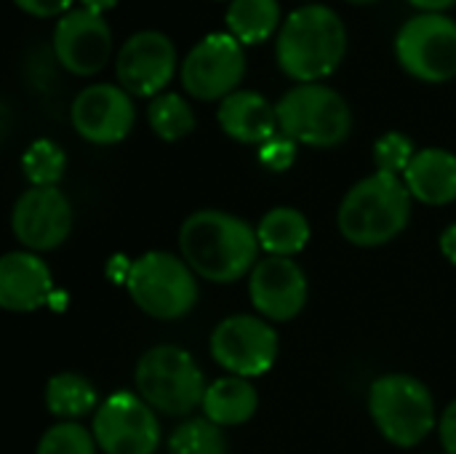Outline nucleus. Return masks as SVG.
I'll return each mask as SVG.
<instances>
[{
	"mask_svg": "<svg viewBox=\"0 0 456 454\" xmlns=\"http://www.w3.org/2000/svg\"><path fill=\"white\" fill-rule=\"evenodd\" d=\"M179 249L195 276L214 284H232L251 276L262 246L246 219L219 209H203L182 222Z\"/></svg>",
	"mask_w": 456,
	"mask_h": 454,
	"instance_id": "obj_1",
	"label": "nucleus"
},
{
	"mask_svg": "<svg viewBox=\"0 0 456 454\" xmlns=\"http://www.w3.org/2000/svg\"><path fill=\"white\" fill-rule=\"evenodd\" d=\"M347 29L329 5H305L286 16L278 29V67L297 83L329 78L345 59Z\"/></svg>",
	"mask_w": 456,
	"mask_h": 454,
	"instance_id": "obj_2",
	"label": "nucleus"
},
{
	"mask_svg": "<svg viewBox=\"0 0 456 454\" xmlns=\"http://www.w3.org/2000/svg\"><path fill=\"white\" fill-rule=\"evenodd\" d=\"M409 217L411 193L403 177L374 171L347 190L337 211V227L353 246L374 249L398 238L406 230Z\"/></svg>",
	"mask_w": 456,
	"mask_h": 454,
	"instance_id": "obj_3",
	"label": "nucleus"
},
{
	"mask_svg": "<svg viewBox=\"0 0 456 454\" xmlns=\"http://www.w3.org/2000/svg\"><path fill=\"white\" fill-rule=\"evenodd\" d=\"M278 128L297 144L337 147L353 131V112L345 96L323 83H299L278 102Z\"/></svg>",
	"mask_w": 456,
	"mask_h": 454,
	"instance_id": "obj_4",
	"label": "nucleus"
},
{
	"mask_svg": "<svg viewBox=\"0 0 456 454\" xmlns=\"http://www.w3.org/2000/svg\"><path fill=\"white\" fill-rule=\"evenodd\" d=\"M369 412L377 431L395 447L411 450L436 428L430 388L411 375H385L369 391Z\"/></svg>",
	"mask_w": 456,
	"mask_h": 454,
	"instance_id": "obj_5",
	"label": "nucleus"
},
{
	"mask_svg": "<svg viewBox=\"0 0 456 454\" xmlns=\"http://www.w3.org/2000/svg\"><path fill=\"white\" fill-rule=\"evenodd\" d=\"M136 393L158 412L184 417L203 407L206 377L195 359L176 345H155L136 364Z\"/></svg>",
	"mask_w": 456,
	"mask_h": 454,
	"instance_id": "obj_6",
	"label": "nucleus"
},
{
	"mask_svg": "<svg viewBox=\"0 0 456 454\" xmlns=\"http://www.w3.org/2000/svg\"><path fill=\"white\" fill-rule=\"evenodd\" d=\"M126 289L136 308L158 321L184 318L198 302L192 268L168 252H147L136 257L128 268Z\"/></svg>",
	"mask_w": 456,
	"mask_h": 454,
	"instance_id": "obj_7",
	"label": "nucleus"
},
{
	"mask_svg": "<svg viewBox=\"0 0 456 454\" xmlns=\"http://www.w3.org/2000/svg\"><path fill=\"white\" fill-rule=\"evenodd\" d=\"M401 67L422 83L456 78V21L446 13H417L395 37Z\"/></svg>",
	"mask_w": 456,
	"mask_h": 454,
	"instance_id": "obj_8",
	"label": "nucleus"
},
{
	"mask_svg": "<svg viewBox=\"0 0 456 454\" xmlns=\"http://www.w3.org/2000/svg\"><path fill=\"white\" fill-rule=\"evenodd\" d=\"M91 433L104 454H155L160 447L155 409L128 391H118L99 404Z\"/></svg>",
	"mask_w": 456,
	"mask_h": 454,
	"instance_id": "obj_9",
	"label": "nucleus"
},
{
	"mask_svg": "<svg viewBox=\"0 0 456 454\" xmlns=\"http://www.w3.org/2000/svg\"><path fill=\"white\" fill-rule=\"evenodd\" d=\"M246 75L243 43L230 32H211L182 62V86L192 99L214 102L238 91Z\"/></svg>",
	"mask_w": 456,
	"mask_h": 454,
	"instance_id": "obj_10",
	"label": "nucleus"
},
{
	"mask_svg": "<svg viewBox=\"0 0 456 454\" xmlns=\"http://www.w3.org/2000/svg\"><path fill=\"white\" fill-rule=\"evenodd\" d=\"M211 356L235 377H262L275 367L278 332L259 316H230L211 334Z\"/></svg>",
	"mask_w": 456,
	"mask_h": 454,
	"instance_id": "obj_11",
	"label": "nucleus"
},
{
	"mask_svg": "<svg viewBox=\"0 0 456 454\" xmlns=\"http://www.w3.org/2000/svg\"><path fill=\"white\" fill-rule=\"evenodd\" d=\"M115 72L128 94L155 99L176 72V45L166 32L142 29L120 45Z\"/></svg>",
	"mask_w": 456,
	"mask_h": 454,
	"instance_id": "obj_12",
	"label": "nucleus"
},
{
	"mask_svg": "<svg viewBox=\"0 0 456 454\" xmlns=\"http://www.w3.org/2000/svg\"><path fill=\"white\" fill-rule=\"evenodd\" d=\"M11 230L29 252H51L69 238L72 206L59 187H29L13 203Z\"/></svg>",
	"mask_w": 456,
	"mask_h": 454,
	"instance_id": "obj_13",
	"label": "nucleus"
},
{
	"mask_svg": "<svg viewBox=\"0 0 456 454\" xmlns=\"http://www.w3.org/2000/svg\"><path fill=\"white\" fill-rule=\"evenodd\" d=\"M75 131L91 144H118L123 142L136 120L131 94L123 86L94 83L83 88L69 110Z\"/></svg>",
	"mask_w": 456,
	"mask_h": 454,
	"instance_id": "obj_14",
	"label": "nucleus"
},
{
	"mask_svg": "<svg viewBox=\"0 0 456 454\" xmlns=\"http://www.w3.org/2000/svg\"><path fill=\"white\" fill-rule=\"evenodd\" d=\"M53 54L67 72L80 78L96 75L112 56V29L104 16L75 8L56 21Z\"/></svg>",
	"mask_w": 456,
	"mask_h": 454,
	"instance_id": "obj_15",
	"label": "nucleus"
},
{
	"mask_svg": "<svg viewBox=\"0 0 456 454\" xmlns=\"http://www.w3.org/2000/svg\"><path fill=\"white\" fill-rule=\"evenodd\" d=\"M248 297L265 321H291L307 305V276L291 257H265L248 276Z\"/></svg>",
	"mask_w": 456,
	"mask_h": 454,
	"instance_id": "obj_16",
	"label": "nucleus"
},
{
	"mask_svg": "<svg viewBox=\"0 0 456 454\" xmlns=\"http://www.w3.org/2000/svg\"><path fill=\"white\" fill-rule=\"evenodd\" d=\"M53 292L51 268L35 252H8L0 260V305L11 313H32Z\"/></svg>",
	"mask_w": 456,
	"mask_h": 454,
	"instance_id": "obj_17",
	"label": "nucleus"
},
{
	"mask_svg": "<svg viewBox=\"0 0 456 454\" xmlns=\"http://www.w3.org/2000/svg\"><path fill=\"white\" fill-rule=\"evenodd\" d=\"M222 131L240 144H265L278 134V110L256 91H235L219 104Z\"/></svg>",
	"mask_w": 456,
	"mask_h": 454,
	"instance_id": "obj_18",
	"label": "nucleus"
},
{
	"mask_svg": "<svg viewBox=\"0 0 456 454\" xmlns=\"http://www.w3.org/2000/svg\"><path fill=\"white\" fill-rule=\"evenodd\" d=\"M403 182L419 203L446 206L456 201V155L441 147L419 150L403 174Z\"/></svg>",
	"mask_w": 456,
	"mask_h": 454,
	"instance_id": "obj_19",
	"label": "nucleus"
},
{
	"mask_svg": "<svg viewBox=\"0 0 456 454\" xmlns=\"http://www.w3.org/2000/svg\"><path fill=\"white\" fill-rule=\"evenodd\" d=\"M259 409V393L246 377H219L206 388L203 417L219 428H235L248 423Z\"/></svg>",
	"mask_w": 456,
	"mask_h": 454,
	"instance_id": "obj_20",
	"label": "nucleus"
},
{
	"mask_svg": "<svg viewBox=\"0 0 456 454\" xmlns=\"http://www.w3.org/2000/svg\"><path fill=\"white\" fill-rule=\"evenodd\" d=\"M259 246L267 257H297L310 244V222L299 209L278 206L270 209L256 225Z\"/></svg>",
	"mask_w": 456,
	"mask_h": 454,
	"instance_id": "obj_21",
	"label": "nucleus"
},
{
	"mask_svg": "<svg viewBox=\"0 0 456 454\" xmlns=\"http://www.w3.org/2000/svg\"><path fill=\"white\" fill-rule=\"evenodd\" d=\"M45 407L61 423H75L99 409V396L91 380L77 372H59L45 385Z\"/></svg>",
	"mask_w": 456,
	"mask_h": 454,
	"instance_id": "obj_22",
	"label": "nucleus"
},
{
	"mask_svg": "<svg viewBox=\"0 0 456 454\" xmlns=\"http://www.w3.org/2000/svg\"><path fill=\"white\" fill-rule=\"evenodd\" d=\"M227 32L235 35L243 45L265 43L281 24L278 0H232L227 8Z\"/></svg>",
	"mask_w": 456,
	"mask_h": 454,
	"instance_id": "obj_23",
	"label": "nucleus"
},
{
	"mask_svg": "<svg viewBox=\"0 0 456 454\" xmlns=\"http://www.w3.org/2000/svg\"><path fill=\"white\" fill-rule=\"evenodd\" d=\"M147 120L163 142H179L195 128V112L179 94H160L150 102Z\"/></svg>",
	"mask_w": 456,
	"mask_h": 454,
	"instance_id": "obj_24",
	"label": "nucleus"
},
{
	"mask_svg": "<svg viewBox=\"0 0 456 454\" xmlns=\"http://www.w3.org/2000/svg\"><path fill=\"white\" fill-rule=\"evenodd\" d=\"M21 169L32 187H56V182L64 177L67 155L56 142L35 139L21 158Z\"/></svg>",
	"mask_w": 456,
	"mask_h": 454,
	"instance_id": "obj_25",
	"label": "nucleus"
},
{
	"mask_svg": "<svg viewBox=\"0 0 456 454\" xmlns=\"http://www.w3.org/2000/svg\"><path fill=\"white\" fill-rule=\"evenodd\" d=\"M168 454H227V439L224 431L206 417L187 420L174 431Z\"/></svg>",
	"mask_w": 456,
	"mask_h": 454,
	"instance_id": "obj_26",
	"label": "nucleus"
},
{
	"mask_svg": "<svg viewBox=\"0 0 456 454\" xmlns=\"http://www.w3.org/2000/svg\"><path fill=\"white\" fill-rule=\"evenodd\" d=\"M99 444L91 431L77 423H56L43 433L35 454H96Z\"/></svg>",
	"mask_w": 456,
	"mask_h": 454,
	"instance_id": "obj_27",
	"label": "nucleus"
},
{
	"mask_svg": "<svg viewBox=\"0 0 456 454\" xmlns=\"http://www.w3.org/2000/svg\"><path fill=\"white\" fill-rule=\"evenodd\" d=\"M417 150H414V142L401 134V131H387L385 136L377 139L374 144V163H377V171H385V174H395V177H403L406 169L411 166Z\"/></svg>",
	"mask_w": 456,
	"mask_h": 454,
	"instance_id": "obj_28",
	"label": "nucleus"
},
{
	"mask_svg": "<svg viewBox=\"0 0 456 454\" xmlns=\"http://www.w3.org/2000/svg\"><path fill=\"white\" fill-rule=\"evenodd\" d=\"M259 161L270 171H286L297 161V142L289 139L286 134H275L259 147Z\"/></svg>",
	"mask_w": 456,
	"mask_h": 454,
	"instance_id": "obj_29",
	"label": "nucleus"
},
{
	"mask_svg": "<svg viewBox=\"0 0 456 454\" xmlns=\"http://www.w3.org/2000/svg\"><path fill=\"white\" fill-rule=\"evenodd\" d=\"M16 8H21L24 13L35 16V19H51V16H64L69 13L72 0H13Z\"/></svg>",
	"mask_w": 456,
	"mask_h": 454,
	"instance_id": "obj_30",
	"label": "nucleus"
},
{
	"mask_svg": "<svg viewBox=\"0 0 456 454\" xmlns=\"http://www.w3.org/2000/svg\"><path fill=\"white\" fill-rule=\"evenodd\" d=\"M438 433L446 454H456V399L446 407V412L438 420Z\"/></svg>",
	"mask_w": 456,
	"mask_h": 454,
	"instance_id": "obj_31",
	"label": "nucleus"
},
{
	"mask_svg": "<svg viewBox=\"0 0 456 454\" xmlns=\"http://www.w3.org/2000/svg\"><path fill=\"white\" fill-rule=\"evenodd\" d=\"M441 254L456 265V222L454 225H449L444 233H441Z\"/></svg>",
	"mask_w": 456,
	"mask_h": 454,
	"instance_id": "obj_32",
	"label": "nucleus"
},
{
	"mask_svg": "<svg viewBox=\"0 0 456 454\" xmlns=\"http://www.w3.org/2000/svg\"><path fill=\"white\" fill-rule=\"evenodd\" d=\"M414 8H419L422 13H444L454 5L456 0H409Z\"/></svg>",
	"mask_w": 456,
	"mask_h": 454,
	"instance_id": "obj_33",
	"label": "nucleus"
},
{
	"mask_svg": "<svg viewBox=\"0 0 456 454\" xmlns=\"http://www.w3.org/2000/svg\"><path fill=\"white\" fill-rule=\"evenodd\" d=\"M83 3V8L86 11H91V13H104V11H110V8H115L118 5V0H80Z\"/></svg>",
	"mask_w": 456,
	"mask_h": 454,
	"instance_id": "obj_34",
	"label": "nucleus"
},
{
	"mask_svg": "<svg viewBox=\"0 0 456 454\" xmlns=\"http://www.w3.org/2000/svg\"><path fill=\"white\" fill-rule=\"evenodd\" d=\"M347 3H353V5H369V3H377V0H347Z\"/></svg>",
	"mask_w": 456,
	"mask_h": 454,
	"instance_id": "obj_35",
	"label": "nucleus"
},
{
	"mask_svg": "<svg viewBox=\"0 0 456 454\" xmlns=\"http://www.w3.org/2000/svg\"><path fill=\"white\" fill-rule=\"evenodd\" d=\"M230 3H232V0H230Z\"/></svg>",
	"mask_w": 456,
	"mask_h": 454,
	"instance_id": "obj_36",
	"label": "nucleus"
}]
</instances>
